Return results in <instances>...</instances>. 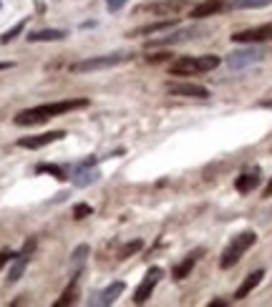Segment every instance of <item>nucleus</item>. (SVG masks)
Listing matches in <instances>:
<instances>
[{"label": "nucleus", "mask_w": 272, "mask_h": 307, "mask_svg": "<svg viewBox=\"0 0 272 307\" xmlns=\"http://www.w3.org/2000/svg\"><path fill=\"white\" fill-rule=\"evenodd\" d=\"M86 106H88V98H68V101H53V104H40V106L20 111L15 116V124L18 126H36V124L51 121L53 116L68 113V111H76V108H86Z\"/></svg>", "instance_id": "nucleus-1"}, {"label": "nucleus", "mask_w": 272, "mask_h": 307, "mask_svg": "<svg viewBox=\"0 0 272 307\" xmlns=\"http://www.w3.org/2000/svg\"><path fill=\"white\" fill-rule=\"evenodd\" d=\"M254 242H257V235H254V232H242V235H237L230 244L224 247L222 259H219V267H222V270H232L237 262L245 257V252L254 247Z\"/></svg>", "instance_id": "nucleus-2"}, {"label": "nucleus", "mask_w": 272, "mask_h": 307, "mask_svg": "<svg viewBox=\"0 0 272 307\" xmlns=\"http://www.w3.org/2000/svg\"><path fill=\"white\" fill-rule=\"evenodd\" d=\"M219 55H196V58H179L176 63H172V76H194V73H207L214 71L219 66Z\"/></svg>", "instance_id": "nucleus-3"}, {"label": "nucleus", "mask_w": 272, "mask_h": 307, "mask_svg": "<svg viewBox=\"0 0 272 307\" xmlns=\"http://www.w3.org/2000/svg\"><path fill=\"white\" fill-rule=\"evenodd\" d=\"M131 55L126 53H111V55H96V58H86V61H76L71 66L73 73H88V71H101V68H114L118 63L129 61Z\"/></svg>", "instance_id": "nucleus-4"}, {"label": "nucleus", "mask_w": 272, "mask_h": 307, "mask_svg": "<svg viewBox=\"0 0 272 307\" xmlns=\"http://www.w3.org/2000/svg\"><path fill=\"white\" fill-rule=\"evenodd\" d=\"M161 277H164L161 267H149L146 274H144V280H141V285L136 287V292H134V305H144L151 297V292H154V287L159 285Z\"/></svg>", "instance_id": "nucleus-5"}, {"label": "nucleus", "mask_w": 272, "mask_h": 307, "mask_svg": "<svg viewBox=\"0 0 272 307\" xmlns=\"http://www.w3.org/2000/svg\"><path fill=\"white\" fill-rule=\"evenodd\" d=\"M232 40L234 43H267V40H272V23L250 28V31H239L232 36Z\"/></svg>", "instance_id": "nucleus-6"}, {"label": "nucleus", "mask_w": 272, "mask_h": 307, "mask_svg": "<svg viewBox=\"0 0 272 307\" xmlns=\"http://www.w3.org/2000/svg\"><path fill=\"white\" fill-rule=\"evenodd\" d=\"M262 58H265V53L260 48H245V51L230 53V58H227V66H230V68H245L250 63L262 61Z\"/></svg>", "instance_id": "nucleus-7"}, {"label": "nucleus", "mask_w": 272, "mask_h": 307, "mask_svg": "<svg viewBox=\"0 0 272 307\" xmlns=\"http://www.w3.org/2000/svg\"><path fill=\"white\" fill-rule=\"evenodd\" d=\"M166 91L172 96H187V98H209V89L199 83H166Z\"/></svg>", "instance_id": "nucleus-8"}, {"label": "nucleus", "mask_w": 272, "mask_h": 307, "mask_svg": "<svg viewBox=\"0 0 272 307\" xmlns=\"http://www.w3.org/2000/svg\"><path fill=\"white\" fill-rule=\"evenodd\" d=\"M66 136V131H48V134H38V136H23L18 141L20 149H43V146H48L53 141H60Z\"/></svg>", "instance_id": "nucleus-9"}, {"label": "nucleus", "mask_w": 272, "mask_h": 307, "mask_svg": "<svg viewBox=\"0 0 272 307\" xmlns=\"http://www.w3.org/2000/svg\"><path fill=\"white\" fill-rule=\"evenodd\" d=\"M187 3L184 0H166V3H154V5H144L141 10L146 13H156V16H176L179 10H184Z\"/></svg>", "instance_id": "nucleus-10"}, {"label": "nucleus", "mask_w": 272, "mask_h": 307, "mask_svg": "<svg viewBox=\"0 0 272 307\" xmlns=\"http://www.w3.org/2000/svg\"><path fill=\"white\" fill-rule=\"evenodd\" d=\"M224 8V0H204V3H199L196 5L189 16L194 18V20H199V18H209V16H217V13Z\"/></svg>", "instance_id": "nucleus-11"}, {"label": "nucleus", "mask_w": 272, "mask_h": 307, "mask_svg": "<svg viewBox=\"0 0 272 307\" xmlns=\"http://www.w3.org/2000/svg\"><path fill=\"white\" fill-rule=\"evenodd\" d=\"M204 254V250H196V252H192L189 257H184L179 262V265L174 267V280H187V277L192 274V270H194V265H196V259H199Z\"/></svg>", "instance_id": "nucleus-12"}, {"label": "nucleus", "mask_w": 272, "mask_h": 307, "mask_svg": "<svg viewBox=\"0 0 272 307\" xmlns=\"http://www.w3.org/2000/svg\"><path fill=\"white\" fill-rule=\"evenodd\" d=\"M262 277H265V270H257V272H252V274H247L245 277V282H242L239 287H237V292H234V300H245L250 292L262 282Z\"/></svg>", "instance_id": "nucleus-13"}, {"label": "nucleus", "mask_w": 272, "mask_h": 307, "mask_svg": "<svg viewBox=\"0 0 272 307\" xmlns=\"http://www.w3.org/2000/svg\"><path fill=\"white\" fill-rule=\"evenodd\" d=\"M194 31H179V33H172V36H164V38H154V40H149L146 43V48H161V46H174V43H181V40H187L192 38Z\"/></svg>", "instance_id": "nucleus-14"}, {"label": "nucleus", "mask_w": 272, "mask_h": 307, "mask_svg": "<svg viewBox=\"0 0 272 307\" xmlns=\"http://www.w3.org/2000/svg\"><path fill=\"white\" fill-rule=\"evenodd\" d=\"M257 184H260V174L257 171H247V174H239L237 181H234V189L239 194H250L252 189H257Z\"/></svg>", "instance_id": "nucleus-15"}, {"label": "nucleus", "mask_w": 272, "mask_h": 307, "mask_svg": "<svg viewBox=\"0 0 272 307\" xmlns=\"http://www.w3.org/2000/svg\"><path fill=\"white\" fill-rule=\"evenodd\" d=\"M68 33L56 31V28H45V31H33L28 36V43H48V40H63Z\"/></svg>", "instance_id": "nucleus-16"}, {"label": "nucleus", "mask_w": 272, "mask_h": 307, "mask_svg": "<svg viewBox=\"0 0 272 307\" xmlns=\"http://www.w3.org/2000/svg\"><path fill=\"white\" fill-rule=\"evenodd\" d=\"M172 28H176V18H169V20H159V23H149L144 28H139V31H134L131 36H149V33H161V31H172Z\"/></svg>", "instance_id": "nucleus-17"}, {"label": "nucleus", "mask_w": 272, "mask_h": 307, "mask_svg": "<svg viewBox=\"0 0 272 307\" xmlns=\"http://www.w3.org/2000/svg\"><path fill=\"white\" fill-rule=\"evenodd\" d=\"M124 287H126V285L121 282V280H118V282H111V285H109V287H106V289L101 292V295H98L96 305H111V302L121 295V292H124Z\"/></svg>", "instance_id": "nucleus-18"}, {"label": "nucleus", "mask_w": 272, "mask_h": 307, "mask_svg": "<svg viewBox=\"0 0 272 307\" xmlns=\"http://www.w3.org/2000/svg\"><path fill=\"white\" fill-rule=\"evenodd\" d=\"M76 295H78V277H73V280H71V285L63 289V295H60L53 305L56 307H66V305H73L76 302Z\"/></svg>", "instance_id": "nucleus-19"}, {"label": "nucleus", "mask_w": 272, "mask_h": 307, "mask_svg": "<svg viewBox=\"0 0 272 307\" xmlns=\"http://www.w3.org/2000/svg\"><path fill=\"white\" fill-rule=\"evenodd\" d=\"M28 259H30V257H25V254L18 252V257H15L13 267H10V274H8V282H10V285L18 282L20 277H23V272H25V267H28Z\"/></svg>", "instance_id": "nucleus-20"}, {"label": "nucleus", "mask_w": 272, "mask_h": 307, "mask_svg": "<svg viewBox=\"0 0 272 307\" xmlns=\"http://www.w3.org/2000/svg\"><path fill=\"white\" fill-rule=\"evenodd\" d=\"M272 0H232V8L237 10H250V8H267Z\"/></svg>", "instance_id": "nucleus-21"}, {"label": "nucleus", "mask_w": 272, "mask_h": 307, "mask_svg": "<svg viewBox=\"0 0 272 307\" xmlns=\"http://www.w3.org/2000/svg\"><path fill=\"white\" fill-rule=\"evenodd\" d=\"M25 31V20H20V23H15L13 28H10V31H5L3 36H0V43H3V46H5V43H10L13 38H18L20 33Z\"/></svg>", "instance_id": "nucleus-22"}, {"label": "nucleus", "mask_w": 272, "mask_h": 307, "mask_svg": "<svg viewBox=\"0 0 272 307\" xmlns=\"http://www.w3.org/2000/svg\"><path fill=\"white\" fill-rule=\"evenodd\" d=\"M141 247H144V242H141V239H131V242H129V244L124 247V250L118 252V259H129L131 254L141 252Z\"/></svg>", "instance_id": "nucleus-23"}, {"label": "nucleus", "mask_w": 272, "mask_h": 307, "mask_svg": "<svg viewBox=\"0 0 272 307\" xmlns=\"http://www.w3.org/2000/svg\"><path fill=\"white\" fill-rule=\"evenodd\" d=\"M36 171H38V174H51V177H56L58 181H63V179H66L63 169H60V166H56V164H40Z\"/></svg>", "instance_id": "nucleus-24"}, {"label": "nucleus", "mask_w": 272, "mask_h": 307, "mask_svg": "<svg viewBox=\"0 0 272 307\" xmlns=\"http://www.w3.org/2000/svg\"><path fill=\"white\" fill-rule=\"evenodd\" d=\"M91 214H94V207H91V204H76L73 207V219H86Z\"/></svg>", "instance_id": "nucleus-25"}, {"label": "nucleus", "mask_w": 272, "mask_h": 307, "mask_svg": "<svg viewBox=\"0 0 272 307\" xmlns=\"http://www.w3.org/2000/svg\"><path fill=\"white\" fill-rule=\"evenodd\" d=\"M94 179H96V174H94V171H81L78 177H76V184H78V186H86V184H91Z\"/></svg>", "instance_id": "nucleus-26"}, {"label": "nucleus", "mask_w": 272, "mask_h": 307, "mask_svg": "<svg viewBox=\"0 0 272 307\" xmlns=\"http://www.w3.org/2000/svg\"><path fill=\"white\" fill-rule=\"evenodd\" d=\"M88 252H91V250H88V244H81L78 250H73V254H71V257H73V262H81V259H86V254H88Z\"/></svg>", "instance_id": "nucleus-27"}, {"label": "nucleus", "mask_w": 272, "mask_h": 307, "mask_svg": "<svg viewBox=\"0 0 272 307\" xmlns=\"http://www.w3.org/2000/svg\"><path fill=\"white\" fill-rule=\"evenodd\" d=\"M129 3V0H109V3H106V8H109L111 13H116V10H121V8H124Z\"/></svg>", "instance_id": "nucleus-28"}, {"label": "nucleus", "mask_w": 272, "mask_h": 307, "mask_svg": "<svg viewBox=\"0 0 272 307\" xmlns=\"http://www.w3.org/2000/svg\"><path fill=\"white\" fill-rule=\"evenodd\" d=\"M15 257H18V254H13V252H0V270H3V267L8 265V262H10V259H15Z\"/></svg>", "instance_id": "nucleus-29"}, {"label": "nucleus", "mask_w": 272, "mask_h": 307, "mask_svg": "<svg viewBox=\"0 0 272 307\" xmlns=\"http://www.w3.org/2000/svg\"><path fill=\"white\" fill-rule=\"evenodd\" d=\"M36 250V239H28L25 244H23V250H20V254H25V257H30V252Z\"/></svg>", "instance_id": "nucleus-30"}, {"label": "nucleus", "mask_w": 272, "mask_h": 307, "mask_svg": "<svg viewBox=\"0 0 272 307\" xmlns=\"http://www.w3.org/2000/svg\"><path fill=\"white\" fill-rule=\"evenodd\" d=\"M166 58H169L166 53H159V55H149V61L151 63H159V61H166Z\"/></svg>", "instance_id": "nucleus-31"}, {"label": "nucleus", "mask_w": 272, "mask_h": 307, "mask_svg": "<svg viewBox=\"0 0 272 307\" xmlns=\"http://www.w3.org/2000/svg\"><path fill=\"white\" fill-rule=\"evenodd\" d=\"M224 305H227L224 300H212V302H209V307H224Z\"/></svg>", "instance_id": "nucleus-32"}, {"label": "nucleus", "mask_w": 272, "mask_h": 307, "mask_svg": "<svg viewBox=\"0 0 272 307\" xmlns=\"http://www.w3.org/2000/svg\"><path fill=\"white\" fill-rule=\"evenodd\" d=\"M8 68H13L10 61H0V71H8Z\"/></svg>", "instance_id": "nucleus-33"}, {"label": "nucleus", "mask_w": 272, "mask_h": 307, "mask_svg": "<svg viewBox=\"0 0 272 307\" xmlns=\"http://www.w3.org/2000/svg\"><path fill=\"white\" fill-rule=\"evenodd\" d=\"M265 197H272V179H270V184L265 186Z\"/></svg>", "instance_id": "nucleus-34"}, {"label": "nucleus", "mask_w": 272, "mask_h": 307, "mask_svg": "<svg viewBox=\"0 0 272 307\" xmlns=\"http://www.w3.org/2000/svg\"><path fill=\"white\" fill-rule=\"evenodd\" d=\"M260 106H267V108H272V98H270V101H262Z\"/></svg>", "instance_id": "nucleus-35"}]
</instances>
